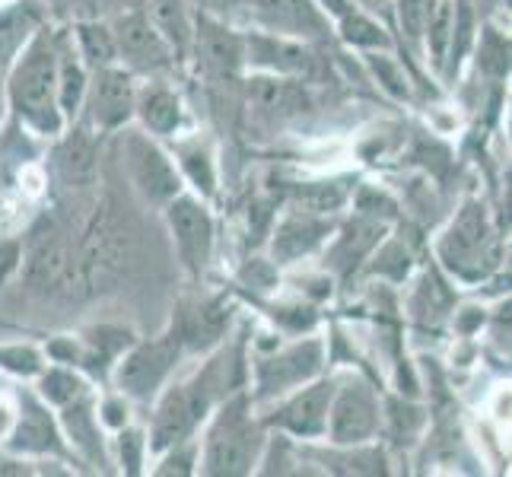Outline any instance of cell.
Here are the masks:
<instances>
[{"instance_id": "33", "label": "cell", "mask_w": 512, "mask_h": 477, "mask_svg": "<svg viewBox=\"0 0 512 477\" xmlns=\"http://www.w3.org/2000/svg\"><path fill=\"white\" fill-rule=\"evenodd\" d=\"M433 10H436V0H398V23H401L404 39L414 48H423V32H427Z\"/></svg>"}, {"instance_id": "35", "label": "cell", "mask_w": 512, "mask_h": 477, "mask_svg": "<svg viewBox=\"0 0 512 477\" xmlns=\"http://www.w3.org/2000/svg\"><path fill=\"white\" fill-rule=\"evenodd\" d=\"M478 67L484 70L487 77H506L509 74V39L497 29H484L481 32V55H478Z\"/></svg>"}, {"instance_id": "16", "label": "cell", "mask_w": 512, "mask_h": 477, "mask_svg": "<svg viewBox=\"0 0 512 477\" xmlns=\"http://www.w3.org/2000/svg\"><path fill=\"white\" fill-rule=\"evenodd\" d=\"M201 423V411L198 404L191 398V388L185 385H172L169 392L160 398L156 404V414H153V427H150V449L160 455L169 446L182 443L194 433V427Z\"/></svg>"}, {"instance_id": "9", "label": "cell", "mask_w": 512, "mask_h": 477, "mask_svg": "<svg viewBox=\"0 0 512 477\" xmlns=\"http://www.w3.org/2000/svg\"><path fill=\"white\" fill-rule=\"evenodd\" d=\"M166 223L182 264L191 274H201L210 261V252H214V217H210V210L191 194H175L166 204Z\"/></svg>"}, {"instance_id": "32", "label": "cell", "mask_w": 512, "mask_h": 477, "mask_svg": "<svg viewBox=\"0 0 512 477\" xmlns=\"http://www.w3.org/2000/svg\"><path fill=\"white\" fill-rule=\"evenodd\" d=\"M341 35L347 45H357V48H388V35L382 32V26L357 10H347L341 16Z\"/></svg>"}, {"instance_id": "37", "label": "cell", "mask_w": 512, "mask_h": 477, "mask_svg": "<svg viewBox=\"0 0 512 477\" xmlns=\"http://www.w3.org/2000/svg\"><path fill=\"white\" fill-rule=\"evenodd\" d=\"M182 169L191 179V185L198 188L201 194H214L217 188V175H214V163L204 147H185L182 150Z\"/></svg>"}, {"instance_id": "30", "label": "cell", "mask_w": 512, "mask_h": 477, "mask_svg": "<svg viewBox=\"0 0 512 477\" xmlns=\"http://www.w3.org/2000/svg\"><path fill=\"white\" fill-rule=\"evenodd\" d=\"M452 20H455V0H436V10L423 32V45H427L433 64L443 67L449 55V39H452Z\"/></svg>"}, {"instance_id": "21", "label": "cell", "mask_w": 512, "mask_h": 477, "mask_svg": "<svg viewBox=\"0 0 512 477\" xmlns=\"http://www.w3.org/2000/svg\"><path fill=\"white\" fill-rule=\"evenodd\" d=\"M58 172L67 185L86 188L96 179V140L90 131H74L64 144L58 147Z\"/></svg>"}, {"instance_id": "1", "label": "cell", "mask_w": 512, "mask_h": 477, "mask_svg": "<svg viewBox=\"0 0 512 477\" xmlns=\"http://www.w3.org/2000/svg\"><path fill=\"white\" fill-rule=\"evenodd\" d=\"M13 112L39 134H58L64 115L58 109V39L48 29H35L20 48L7 83Z\"/></svg>"}, {"instance_id": "44", "label": "cell", "mask_w": 512, "mask_h": 477, "mask_svg": "<svg viewBox=\"0 0 512 477\" xmlns=\"http://www.w3.org/2000/svg\"><path fill=\"white\" fill-rule=\"evenodd\" d=\"M315 4H319V7H325L331 16H338V20H341V16L347 13V10H353L350 4H347V0H315Z\"/></svg>"}, {"instance_id": "12", "label": "cell", "mask_w": 512, "mask_h": 477, "mask_svg": "<svg viewBox=\"0 0 512 477\" xmlns=\"http://www.w3.org/2000/svg\"><path fill=\"white\" fill-rule=\"evenodd\" d=\"M86 109H90V118L96 128H121L125 121L134 115V102H137V90H134V77L128 70H121L115 64L93 70L90 83H86Z\"/></svg>"}, {"instance_id": "7", "label": "cell", "mask_w": 512, "mask_h": 477, "mask_svg": "<svg viewBox=\"0 0 512 477\" xmlns=\"http://www.w3.org/2000/svg\"><path fill=\"white\" fill-rule=\"evenodd\" d=\"M379 430V401L373 388L360 379L334 385V398L328 408L325 436L334 446H363Z\"/></svg>"}, {"instance_id": "24", "label": "cell", "mask_w": 512, "mask_h": 477, "mask_svg": "<svg viewBox=\"0 0 512 477\" xmlns=\"http://www.w3.org/2000/svg\"><path fill=\"white\" fill-rule=\"evenodd\" d=\"M153 29L163 35L172 55H185L191 45V20L185 10V0H150V16Z\"/></svg>"}, {"instance_id": "31", "label": "cell", "mask_w": 512, "mask_h": 477, "mask_svg": "<svg viewBox=\"0 0 512 477\" xmlns=\"http://www.w3.org/2000/svg\"><path fill=\"white\" fill-rule=\"evenodd\" d=\"M39 392H42V401L55 404V408H64V404H70V401H77V398L86 395V385H83L80 376L70 373V369L51 366L48 373H42Z\"/></svg>"}, {"instance_id": "11", "label": "cell", "mask_w": 512, "mask_h": 477, "mask_svg": "<svg viewBox=\"0 0 512 477\" xmlns=\"http://www.w3.org/2000/svg\"><path fill=\"white\" fill-rule=\"evenodd\" d=\"M334 385H338L334 379H309L306 385L293 388V395L268 417V423L290 436H299V439L325 436Z\"/></svg>"}, {"instance_id": "43", "label": "cell", "mask_w": 512, "mask_h": 477, "mask_svg": "<svg viewBox=\"0 0 512 477\" xmlns=\"http://www.w3.org/2000/svg\"><path fill=\"white\" fill-rule=\"evenodd\" d=\"M395 261H408V252L401 249V245H385V249L379 252V258H376V264H373V271H382V274H392V264ZM408 274V268H404V264H398L395 268V277H404Z\"/></svg>"}, {"instance_id": "3", "label": "cell", "mask_w": 512, "mask_h": 477, "mask_svg": "<svg viewBox=\"0 0 512 477\" xmlns=\"http://www.w3.org/2000/svg\"><path fill=\"white\" fill-rule=\"evenodd\" d=\"M439 261L462 280H484L500 264V239L481 201H468L439 239Z\"/></svg>"}, {"instance_id": "19", "label": "cell", "mask_w": 512, "mask_h": 477, "mask_svg": "<svg viewBox=\"0 0 512 477\" xmlns=\"http://www.w3.org/2000/svg\"><path fill=\"white\" fill-rule=\"evenodd\" d=\"M258 20L277 35H319L325 16L315 0H252Z\"/></svg>"}, {"instance_id": "8", "label": "cell", "mask_w": 512, "mask_h": 477, "mask_svg": "<svg viewBox=\"0 0 512 477\" xmlns=\"http://www.w3.org/2000/svg\"><path fill=\"white\" fill-rule=\"evenodd\" d=\"M325 363V344L306 338L293 347H284L274 357H264L255 366V388L258 398H280L290 395L293 388L306 385L309 379H315L322 373Z\"/></svg>"}, {"instance_id": "15", "label": "cell", "mask_w": 512, "mask_h": 477, "mask_svg": "<svg viewBox=\"0 0 512 477\" xmlns=\"http://www.w3.org/2000/svg\"><path fill=\"white\" fill-rule=\"evenodd\" d=\"M249 109L261 118H268L271 125H280L293 115H303L309 109V93L296 77H280V74H261L249 80Z\"/></svg>"}, {"instance_id": "17", "label": "cell", "mask_w": 512, "mask_h": 477, "mask_svg": "<svg viewBox=\"0 0 512 477\" xmlns=\"http://www.w3.org/2000/svg\"><path fill=\"white\" fill-rule=\"evenodd\" d=\"M331 236L328 214H309V210H293L287 220H280L271 233V258L274 264H293L303 255L315 252Z\"/></svg>"}, {"instance_id": "38", "label": "cell", "mask_w": 512, "mask_h": 477, "mask_svg": "<svg viewBox=\"0 0 512 477\" xmlns=\"http://www.w3.org/2000/svg\"><path fill=\"white\" fill-rule=\"evenodd\" d=\"M160 455H163V462H160V468H156V474H163V477H188V474H194V465H198V443H191V436H188V439L169 446Z\"/></svg>"}, {"instance_id": "4", "label": "cell", "mask_w": 512, "mask_h": 477, "mask_svg": "<svg viewBox=\"0 0 512 477\" xmlns=\"http://www.w3.org/2000/svg\"><path fill=\"white\" fill-rule=\"evenodd\" d=\"M23 277L39 293H74L77 284V249L61 223L39 220L23 245Z\"/></svg>"}, {"instance_id": "39", "label": "cell", "mask_w": 512, "mask_h": 477, "mask_svg": "<svg viewBox=\"0 0 512 477\" xmlns=\"http://www.w3.org/2000/svg\"><path fill=\"white\" fill-rule=\"evenodd\" d=\"M0 366L10 369V373H16V376H39L42 357H39V350L13 344V347H0Z\"/></svg>"}, {"instance_id": "29", "label": "cell", "mask_w": 512, "mask_h": 477, "mask_svg": "<svg viewBox=\"0 0 512 477\" xmlns=\"http://www.w3.org/2000/svg\"><path fill=\"white\" fill-rule=\"evenodd\" d=\"M77 45H80V61L90 70L109 67V64L118 61V48H115V39H112L109 26L80 23L77 26Z\"/></svg>"}, {"instance_id": "41", "label": "cell", "mask_w": 512, "mask_h": 477, "mask_svg": "<svg viewBox=\"0 0 512 477\" xmlns=\"http://www.w3.org/2000/svg\"><path fill=\"white\" fill-rule=\"evenodd\" d=\"M144 449H147V439L140 430H121L118 433V452H121V468L128 474H137L140 465H144Z\"/></svg>"}, {"instance_id": "13", "label": "cell", "mask_w": 512, "mask_h": 477, "mask_svg": "<svg viewBox=\"0 0 512 477\" xmlns=\"http://www.w3.org/2000/svg\"><path fill=\"white\" fill-rule=\"evenodd\" d=\"M245 42V64H255L268 74L280 77H309L312 74V51L303 42H293L290 35H277V32H252Z\"/></svg>"}, {"instance_id": "40", "label": "cell", "mask_w": 512, "mask_h": 477, "mask_svg": "<svg viewBox=\"0 0 512 477\" xmlns=\"http://www.w3.org/2000/svg\"><path fill=\"white\" fill-rule=\"evenodd\" d=\"M369 67H373V74L392 96H398V99L408 96V77H404V70L388 55H369Z\"/></svg>"}, {"instance_id": "25", "label": "cell", "mask_w": 512, "mask_h": 477, "mask_svg": "<svg viewBox=\"0 0 512 477\" xmlns=\"http://www.w3.org/2000/svg\"><path fill=\"white\" fill-rule=\"evenodd\" d=\"M226 325H229V306H226V299H214V303H204L182 325L185 347H191V350H207V347L220 344L223 334H226Z\"/></svg>"}, {"instance_id": "18", "label": "cell", "mask_w": 512, "mask_h": 477, "mask_svg": "<svg viewBox=\"0 0 512 477\" xmlns=\"http://www.w3.org/2000/svg\"><path fill=\"white\" fill-rule=\"evenodd\" d=\"M112 39L121 58H128L137 67H166L172 51L163 42V35L153 29V23L147 20L144 13H128L118 16V23L112 26Z\"/></svg>"}, {"instance_id": "42", "label": "cell", "mask_w": 512, "mask_h": 477, "mask_svg": "<svg viewBox=\"0 0 512 477\" xmlns=\"http://www.w3.org/2000/svg\"><path fill=\"white\" fill-rule=\"evenodd\" d=\"M20 258H23V242H0V287L7 284V277L20 268Z\"/></svg>"}, {"instance_id": "26", "label": "cell", "mask_w": 512, "mask_h": 477, "mask_svg": "<svg viewBox=\"0 0 512 477\" xmlns=\"http://www.w3.org/2000/svg\"><path fill=\"white\" fill-rule=\"evenodd\" d=\"M64 430L70 436V443H74L86 458H93V462L102 465V443H99V427H96V414H93V404L83 398L64 404Z\"/></svg>"}, {"instance_id": "27", "label": "cell", "mask_w": 512, "mask_h": 477, "mask_svg": "<svg viewBox=\"0 0 512 477\" xmlns=\"http://www.w3.org/2000/svg\"><path fill=\"white\" fill-rule=\"evenodd\" d=\"M86 83H90V74H86L80 55H74V51L58 42V109L61 115L80 112Z\"/></svg>"}, {"instance_id": "10", "label": "cell", "mask_w": 512, "mask_h": 477, "mask_svg": "<svg viewBox=\"0 0 512 477\" xmlns=\"http://www.w3.org/2000/svg\"><path fill=\"white\" fill-rule=\"evenodd\" d=\"M125 166L131 172L134 188L153 204H169L175 194H182V175L172 166V159L153 144L147 134L125 137Z\"/></svg>"}, {"instance_id": "46", "label": "cell", "mask_w": 512, "mask_h": 477, "mask_svg": "<svg viewBox=\"0 0 512 477\" xmlns=\"http://www.w3.org/2000/svg\"><path fill=\"white\" fill-rule=\"evenodd\" d=\"M0 118H4V93H0Z\"/></svg>"}, {"instance_id": "20", "label": "cell", "mask_w": 512, "mask_h": 477, "mask_svg": "<svg viewBox=\"0 0 512 477\" xmlns=\"http://www.w3.org/2000/svg\"><path fill=\"white\" fill-rule=\"evenodd\" d=\"M198 39V55L204 58V64L220 77H236L242 64H245V42L242 35H236L233 29H226L217 20H201L198 32L191 35Z\"/></svg>"}, {"instance_id": "5", "label": "cell", "mask_w": 512, "mask_h": 477, "mask_svg": "<svg viewBox=\"0 0 512 477\" xmlns=\"http://www.w3.org/2000/svg\"><path fill=\"white\" fill-rule=\"evenodd\" d=\"M182 350H185L182 325L160 334V338L134 344L131 350H125L115 366V382L121 388V395H128L134 401L156 398L160 388L166 385V379L172 376Z\"/></svg>"}, {"instance_id": "22", "label": "cell", "mask_w": 512, "mask_h": 477, "mask_svg": "<svg viewBox=\"0 0 512 477\" xmlns=\"http://www.w3.org/2000/svg\"><path fill=\"white\" fill-rule=\"evenodd\" d=\"M134 112L153 134H175L182 125V99L166 86H147L144 93H137Z\"/></svg>"}, {"instance_id": "36", "label": "cell", "mask_w": 512, "mask_h": 477, "mask_svg": "<svg viewBox=\"0 0 512 477\" xmlns=\"http://www.w3.org/2000/svg\"><path fill=\"white\" fill-rule=\"evenodd\" d=\"M344 204V188L338 185H306L296 191V210L309 214H331Z\"/></svg>"}, {"instance_id": "34", "label": "cell", "mask_w": 512, "mask_h": 477, "mask_svg": "<svg viewBox=\"0 0 512 477\" xmlns=\"http://www.w3.org/2000/svg\"><path fill=\"white\" fill-rule=\"evenodd\" d=\"M474 39V13H471V0H455V20H452V39H449V74L458 67V61L465 58V51L471 48Z\"/></svg>"}, {"instance_id": "14", "label": "cell", "mask_w": 512, "mask_h": 477, "mask_svg": "<svg viewBox=\"0 0 512 477\" xmlns=\"http://www.w3.org/2000/svg\"><path fill=\"white\" fill-rule=\"evenodd\" d=\"M7 446L16 455H64V439L55 417L35 395H23L20 417L7 433Z\"/></svg>"}, {"instance_id": "6", "label": "cell", "mask_w": 512, "mask_h": 477, "mask_svg": "<svg viewBox=\"0 0 512 477\" xmlns=\"http://www.w3.org/2000/svg\"><path fill=\"white\" fill-rule=\"evenodd\" d=\"M121 255H125V242H121V226L112 207H99L93 220L86 223L83 239L77 245V284L80 293H90L99 284H105L118 268Z\"/></svg>"}, {"instance_id": "23", "label": "cell", "mask_w": 512, "mask_h": 477, "mask_svg": "<svg viewBox=\"0 0 512 477\" xmlns=\"http://www.w3.org/2000/svg\"><path fill=\"white\" fill-rule=\"evenodd\" d=\"M382 229L385 223L376 220V217H366V214H357L353 217V223L344 229V236L338 239V245H334V268H341L344 274H350L353 268H357V261L363 255H369L376 249V242L382 239Z\"/></svg>"}, {"instance_id": "2", "label": "cell", "mask_w": 512, "mask_h": 477, "mask_svg": "<svg viewBox=\"0 0 512 477\" xmlns=\"http://www.w3.org/2000/svg\"><path fill=\"white\" fill-rule=\"evenodd\" d=\"M264 449V430L261 423L249 414V398L233 395L220 404L204 439L201 452V471L217 477H239L252 474Z\"/></svg>"}, {"instance_id": "28", "label": "cell", "mask_w": 512, "mask_h": 477, "mask_svg": "<svg viewBox=\"0 0 512 477\" xmlns=\"http://www.w3.org/2000/svg\"><path fill=\"white\" fill-rule=\"evenodd\" d=\"M39 29V10L35 4H13L0 10V64L20 51L29 35Z\"/></svg>"}, {"instance_id": "45", "label": "cell", "mask_w": 512, "mask_h": 477, "mask_svg": "<svg viewBox=\"0 0 512 477\" xmlns=\"http://www.w3.org/2000/svg\"><path fill=\"white\" fill-rule=\"evenodd\" d=\"M125 420H128V414L121 417V404H115V401L105 404V423H112V427H121Z\"/></svg>"}]
</instances>
